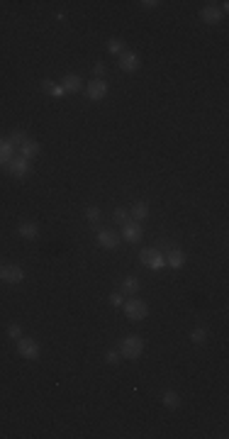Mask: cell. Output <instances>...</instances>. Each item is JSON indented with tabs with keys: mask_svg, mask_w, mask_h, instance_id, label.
I'll return each mask as SVG.
<instances>
[{
	"mask_svg": "<svg viewBox=\"0 0 229 439\" xmlns=\"http://www.w3.org/2000/svg\"><path fill=\"white\" fill-rule=\"evenodd\" d=\"M142 352H144V339L137 334H129L120 341V356H124V359H139Z\"/></svg>",
	"mask_w": 229,
	"mask_h": 439,
	"instance_id": "6da1fadb",
	"label": "cell"
},
{
	"mask_svg": "<svg viewBox=\"0 0 229 439\" xmlns=\"http://www.w3.org/2000/svg\"><path fill=\"white\" fill-rule=\"evenodd\" d=\"M124 315L129 317V320H144L146 315H149V305L142 300V298H129L127 303H124Z\"/></svg>",
	"mask_w": 229,
	"mask_h": 439,
	"instance_id": "7a4b0ae2",
	"label": "cell"
},
{
	"mask_svg": "<svg viewBox=\"0 0 229 439\" xmlns=\"http://www.w3.org/2000/svg\"><path fill=\"white\" fill-rule=\"evenodd\" d=\"M139 261L149 268H163L166 266V256H163V252H158V249H142V252H139Z\"/></svg>",
	"mask_w": 229,
	"mask_h": 439,
	"instance_id": "3957f363",
	"label": "cell"
},
{
	"mask_svg": "<svg viewBox=\"0 0 229 439\" xmlns=\"http://www.w3.org/2000/svg\"><path fill=\"white\" fill-rule=\"evenodd\" d=\"M17 354L24 356V359H39V344H37L32 337H20L17 339Z\"/></svg>",
	"mask_w": 229,
	"mask_h": 439,
	"instance_id": "277c9868",
	"label": "cell"
},
{
	"mask_svg": "<svg viewBox=\"0 0 229 439\" xmlns=\"http://www.w3.org/2000/svg\"><path fill=\"white\" fill-rule=\"evenodd\" d=\"M85 96L90 98V100H103V98L108 96V83H105L103 78L88 81V83H85Z\"/></svg>",
	"mask_w": 229,
	"mask_h": 439,
	"instance_id": "5b68a950",
	"label": "cell"
},
{
	"mask_svg": "<svg viewBox=\"0 0 229 439\" xmlns=\"http://www.w3.org/2000/svg\"><path fill=\"white\" fill-rule=\"evenodd\" d=\"M5 169H8V173L10 176H15V178H24L27 173H29V161L27 159H22V156H12L8 164H5Z\"/></svg>",
	"mask_w": 229,
	"mask_h": 439,
	"instance_id": "8992f818",
	"label": "cell"
},
{
	"mask_svg": "<svg viewBox=\"0 0 229 439\" xmlns=\"http://www.w3.org/2000/svg\"><path fill=\"white\" fill-rule=\"evenodd\" d=\"M0 280H3V283H10V286H17V283H22V280H24V271L20 266H15V264H10V266H3Z\"/></svg>",
	"mask_w": 229,
	"mask_h": 439,
	"instance_id": "52a82bcc",
	"label": "cell"
},
{
	"mask_svg": "<svg viewBox=\"0 0 229 439\" xmlns=\"http://www.w3.org/2000/svg\"><path fill=\"white\" fill-rule=\"evenodd\" d=\"M142 234H144V232H142V227H139L137 222H124V225H122V239H124V242H132V244L139 242Z\"/></svg>",
	"mask_w": 229,
	"mask_h": 439,
	"instance_id": "ba28073f",
	"label": "cell"
},
{
	"mask_svg": "<svg viewBox=\"0 0 229 439\" xmlns=\"http://www.w3.org/2000/svg\"><path fill=\"white\" fill-rule=\"evenodd\" d=\"M120 69L127 73H132L139 69V56L134 54V51H122L120 54Z\"/></svg>",
	"mask_w": 229,
	"mask_h": 439,
	"instance_id": "9c48e42d",
	"label": "cell"
},
{
	"mask_svg": "<svg viewBox=\"0 0 229 439\" xmlns=\"http://www.w3.org/2000/svg\"><path fill=\"white\" fill-rule=\"evenodd\" d=\"M222 15H224V12L219 10L217 5H205V8L200 10V20L207 24H217L219 20H222Z\"/></svg>",
	"mask_w": 229,
	"mask_h": 439,
	"instance_id": "30bf717a",
	"label": "cell"
},
{
	"mask_svg": "<svg viewBox=\"0 0 229 439\" xmlns=\"http://www.w3.org/2000/svg\"><path fill=\"white\" fill-rule=\"evenodd\" d=\"M117 242H120L117 232H112V230L97 232V244H100L103 249H115V246H117Z\"/></svg>",
	"mask_w": 229,
	"mask_h": 439,
	"instance_id": "8fae6325",
	"label": "cell"
},
{
	"mask_svg": "<svg viewBox=\"0 0 229 439\" xmlns=\"http://www.w3.org/2000/svg\"><path fill=\"white\" fill-rule=\"evenodd\" d=\"M61 88H63L66 93H78V90L83 88V81H81V76H76V73H69V76H63V81H61Z\"/></svg>",
	"mask_w": 229,
	"mask_h": 439,
	"instance_id": "7c38bea8",
	"label": "cell"
},
{
	"mask_svg": "<svg viewBox=\"0 0 229 439\" xmlns=\"http://www.w3.org/2000/svg\"><path fill=\"white\" fill-rule=\"evenodd\" d=\"M163 256H166V264H169V266H173V268L185 266V254H183L181 249H169Z\"/></svg>",
	"mask_w": 229,
	"mask_h": 439,
	"instance_id": "4fadbf2b",
	"label": "cell"
},
{
	"mask_svg": "<svg viewBox=\"0 0 229 439\" xmlns=\"http://www.w3.org/2000/svg\"><path fill=\"white\" fill-rule=\"evenodd\" d=\"M17 234H20L22 239H35L37 234H39V227H37L35 222H20V225H17Z\"/></svg>",
	"mask_w": 229,
	"mask_h": 439,
	"instance_id": "5bb4252c",
	"label": "cell"
},
{
	"mask_svg": "<svg viewBox=\"0 0 229 439\" xmlns=\"http://www.w3.org/2000/svg\"><path fill=\"white\" fill-rule=\"evenodd\" d=\"M37 154H39V142H35V139H27L22 146H20V156L22 159H35Z\"/></svg>",
	"mask_w": 229,
	"mask_h": 439,
	"instance_id": "9a60e30c",
	"label": "cell"
},
{
	"mask_svg": "<svg viewBox=\"0 0 229 439\" xmlns=\"http://www.w3.org/2000/svg\"><path fill=\"white\" fill-rule=\"evenodd\" d=\"M12 151H15V144L10 139H0V166H5L12 159Z\"/></svg>",
	"mask_w": 229,
	"mask_h": 439,
	"instance_id": "2e32d148",
	"label": "cell"
},
{
	"mask_svg": "<svg viewBox=\"0 0 229 439\" xmlns=\"http://www.w3.org/2000/svg\"><path fill=\"white\" fill-rule=\"evenodd\" d=\"M161 402H163L166 407H171V410H176V407L181 405V398H178L176 390H163V393H161Z\"/></svg>",
	"mask_w": 229,
	"mask_h": 439,
	"instance_id": "e0dca14e",
	"label": "cell"
},
{
	"mask_svg": "<svg viewBox=\"0 0 229 439\" xmlns=\"http://www.w3.org/2000/svg\"><path fill=\"white\" fill-rule=\"evenodd\" d=\"M137 291H139V280L134 278V276L122 278V293H124V295H137Z\"/></svg>",
	"mask_w": 229,
	"mask_h": 439,
	"instance_id": "ac0fdd59",
	"label": "cell"
},
{
	"mask_svg": "<svg viewBox=\"0 0 229 439\" xmlns=\"http://www.w3.org/2000/svg\"><path fill=\"white\" fill-rule=\"evenodd\" d=\"M146 217H149V205L144 200H137L132 207V220H146Z\"/></svg>",
	"mask_w": 229,
	"mask_h": 439,
	"instance_id": "d6986e66",
	"label": "cell"
},
{
	"mask_svg": "<svg viewBox=\"0 0 229 439\" xmlns=\"http://www.w3.org/2000/svg\"><path fill=\"white\" fill-rule=\"evenodd\" d=\"M108 51L110 54H122V51H124V42L117 39V37H112V39L108 42Z\"/></svg>",
	"mask_w": 229,
	"mask_h": 439,
	"instance_id": "ffe728a7",
	"label": "cell"
},
{
	"mask_svg": "<svg viewBox=\"0 0 229 439\" xmlns=\"http://www.w3.org/2000/svg\"><path fill=\"white\" fill-rule=\"evenodd\" d=\"M190 339H193L195 344H203V341L207 339V329L205 327H195L193 332H190Z\"/></svg>",
	"mask_w": 229,
	"mask_h": 439,
	"instance_id": "44dd1931",
	"label": "cell"
},
{
	"mask_svg": "<svg viewBox=\"0 0 229 439\" xmlns=\"http://www.w3.org/2000/svg\"><path fill=\"white\" fill-rule=\"evenodd\" d=\"M27 139H29V137H27V132H22V130H15V132L10 134V142H12V144H20V146H22Z\"/></svg>",
	"mask_w": 229,
	"mask_h": 439,
	"instance_id": "7402d4cb",
	"label": "cell"
},
{
	"mask_svg": "<svg viewBox=\"0 0 229 439\" xmlns=\"http://www.w3.org/2000/svg\"><path fill=\"white\" fill-rule=\"evenodd\" d=\"M112 217H115V222H117V225H124V222H129V212H127L124 207H117Z\"/></svg>",
	"mask_w": 229,
	"mask_h": 439,
	"instance_id": "603a6c76",
	"label": "cell"
},
{
	"mask_svg": "<svg viewBox=\"0 0 229 439\" xmlns=\"http://www.w3.org/2000/svg\"><path fill=\"white\" fill-rule=\"evenodd\" d=\"M85 220L88 222H97L100 220V207H88L85 210Z\"/></svg>",
	"mask_w": 229,
	"mask_h": 439,
	"instance_id": "cb8c5ba5",
	"label": "cell"
},
{
	"mask_svg": "<svg viewBox=\"0 0 229 439\" xmlns=\"http://www.w3.org/2000/svg\"><path fill=\"white\" fill-rule=\"evenodd\" d=\"M8 337L17 341L20 337H22V327H20V325H10V327H8Z\"/></svg>",
	"mask_w": 229,
	"mask_h": 439,
	"instance_id": "d4e9b609",
	"label": "cell"
},
{
	"mask_svg": "<svg viewBox=\"0 0 229 439\" xmlns=\"http://www.w3.org/2000/svg\"><path fill=\"white\" fill-rule=\"evenodd\" d=\"M105 361L108 364H117L120 361V354L115 352V349H110V352H105Z\"/></svg>",
	"mask_w": 229,
	"mask_h": 439,
	"instance_id": "484cf974",
	"label": "cell"
},
{
	"mask_svg": "<svg viewBox=\"0 0 229 439\" xmlns=\"http://www.w3.org/2000/svg\"><path fill=\"white\" fill-rule=\"evenodd\" d=\"M93 71H95V78H103V76H105V64L97 61L95 66H93Z\"/></svg>",
	"mask_w": 229,
	"mask_h": 439,
	"instance_id": "4316f807",
	"label": "cell"
},
{
	"mask_svg": "<svg viewBox=\"0 0 229 439\" xmlns=\"http://www.w3.org/2000/svg\"><path fill=\"white\" fill-rule=\"evenodd\" d=\"M122 303H124V300H122V293H112V295H110V305H115V307H120Z\"/></svg>",
	"mask_w": 229,
	"mask_h": 439,
	"instance_id": "83f0119b",
	"label": "cell"
},
{
	"mask_svg": "<svg viewBox=\"0 0 229 439\" xmlns=\"http://www.w3.org/2000/svg\"><path fill=\"white\" fill-rule=\"evenodd\" d=\"M49 93H51V96L54 98H61V96H66V90H63V88H61V85H51V90H49Z\"/></svg>",
	"mask_w": 229,
	"mask_h": 439,
	"instance_id": "f1b7e54d",
	"label": "cell"
},
{
	"mask_svg": "<svg viewBox=\"0 0 229 439\" xmlns=\"http://www.w3.org/2000/svg\"><path fill=\"white\" fill-rule=\"evenodd\" d=\"M139 5H142V8H146V10H154V8H158L161 3H158V0H144V3H139Z\"/></svg>",
	"mask_w": 229,
	"mask_h": 439,
	"instance_id": "f546056e",
	"label": "cell"
},
{
	"mask_svg": "<svg viewBox=\"0 0 229 439\" xmlns=\"http://www.w3.org/2000/svg\"><path fill=\"white\" fill-rule=\"evenodd\" d=\"M51 85H54V81H42V88H44V90H51Z\"/></svg>",
	"mask_w": 229,
	"mask_h": 439,
	"instance_id": "4dcf8cb0",
	"label": "cell"
},
{
	"mask_svg": "<svg viewBox=\"0 0 229 439\" xmlns=\"http://www.w3.org/2000/svg\"><path fill=\"white\" fill-rule=\"evenodd\" d=\"M0 273H3V266H0Z\"/></svg>",
	"mask_w": 229,
	"mask_h": 439,
	"instance_id": "1f68e13d",
	"label": "cell"
}]
</instances>
